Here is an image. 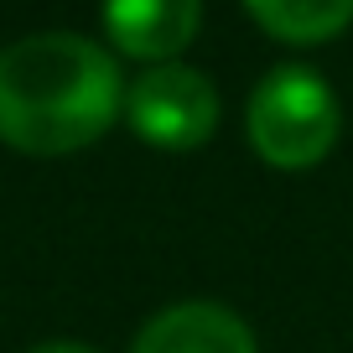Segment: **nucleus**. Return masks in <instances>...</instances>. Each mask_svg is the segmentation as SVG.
Listing matches in <instances>:
<instances>
[{
	"label": "nucleus",
	"mask_w": 353,
	"mask_h": 353,
	"mask_svg": "<svg viewBox=\"0 0 353 353\" xmlns=\"http://www.w3.org/2000/svg\"><path fill=\"white\" fill-rule=\"evenodd\" d=\"M125 110L114 57L78 32H32L0 47V141L26 156L94 145Z\"/></svg>",
	"instance_id": "nucleus-1"
},
{
	"label": "nucleus",
	"mask_w": 353,
	"mask_h": 353,
	"mask_svg": "<svg viewBox=\"0 0 353 353\" xmlns=\"http://www.w3.org/2000/svg\"><path fill=\"white\" fill-rule=\"evenodd\" d=\"M244 125H250V145L260 151V161L281 166V172H307L338 145L343 114L322 73L286 63L270 78H260Z\"/></svg>",
	"instance_id": "nucleus-2"
},
{
	"label": "nucleus",
	"mask_w": 353,
	"mask_h": 353,
	"mask_svg": "<svg viewBox=\"0 0 353 353\" xmlns=\"http://www.w3.org/2000/svg\"><path fill=\"white\" fill-rule=\"evenodd\" d=\"M125 120L156 151H192L219 130V88L188 63H156L130 83Z\"/></svg>",
	"instance_id": "nucleus-3"
},
{
	"label": "nucleus",
	"mask_w": 353,
	"mask_h": 353,
	"mask_svg": "<svg viewBox=\"0 0 353 353\" xmlns=\"http://www.w3.org/2000/svg\"><path fill=\"white\" fill-rule=\"evenodd\" d=\"M203 0H104V37L125 57L172 63L198 37Z\"/></svg>",
	"instance_id": "nucleus-4"
},
{
	"label": "nucleus",
	"mask_w": 353,
	"mask_h": 353,
	"mask_svg": "<svg viewBox=\"0 0 353 353\" xmlns=\"http://www.w3.org/2000/svg\"><path fill=\"white\" fill-rule=\"evenodd\" d=\"M130 353H254V332L219 301H176L135 332Z\"/></svg>",
	"instance_id": "nucleus-5"
},
{
	"label": "nucleus",
	"mask_w": 353,
	"mask_h": 353,
	"mask_svg": "<svg viewBox=\"0 0 353 353\" xmlns=\"http://www.w3.org/2000/svg\"><path fill=\"white\" fill-rule=\"evenodd\" d=\"M244 11L281 42H327L353 21V0H244Z\"/></svg>",
	"instance_id": "nucleus-6"
},
{
	"label": "nucleus",
	"mask_w": 353,
	"mask_h": 353,
	"mask_svg": "<svg viewBox=\"0 0 353 353\" xmlns=\"http://www.w3.org/2000/svg\"><path fill=\"white\" fill-rule=\"evenodd\" d=\"M32 353H94V348H83V343H42Z\"/></svg>",
	"instance_id": "nucleus-7"
}]
</instances>
